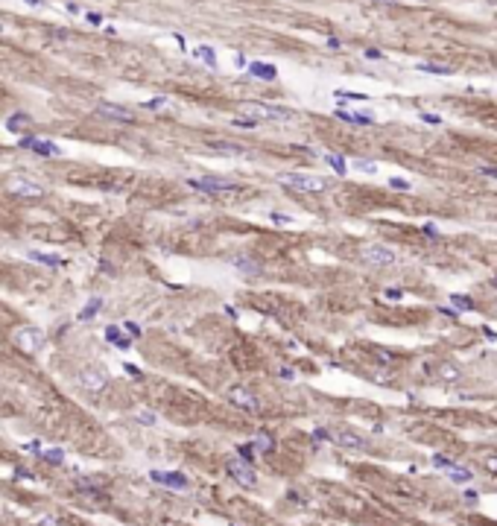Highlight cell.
<instances>
[{
  "label": "cell",
  "instance_id": "3957f363",
  "mask_svg": "<svg viewBox=\"0 0 497 526\" xmlns=\"http://www.w3.org/2000/svg\"><path fill=\"white\" fill-rule=\"evenodd\" d=\"M360 257L368 266H392L395 263V252L389 245H380V243H366L360 249Z\"/></svg>",
  "mask_w": 497,
  "mask_h": 526
},
{
  "label": "cell",
  "instance_id": "7402d4cb",
  "mask_svg": "<svg viewBox=\"0 0 497 526\" xmlns=\"http://www.w3.org/2000/svg\"><path fill=\"white\" fill-rule=\"evenodd\" d=\"M336 117H343L348 123H357V126H371V114H348V111H336Z\"/></svg>",
  "mask_w": 497,
  "mask_h": 526
},
{
  "label": "cell",
  "instance_id": "44dd1931",
  "mask_svg": "<svg viewBox=\"0 0 497 526\" xmlns=\"http://www.w3.org/2000/svg\"><path fill=\"white\" fill-rule=\"evenodd\" d=\"M325 161L333 167V173H336V175H345V173H348V164H345L343 155H333V152H328V155H325Z\"/></svg>",
  "mask_w": 497,
  "mask_h": 526
},
{
  "label": "cell",
  "instance_id": "d590c367",
  "mask_svg": "<svg viewBox=\"0 0 497 526\" xmlns=\"http://www.w3.org/2000/svg\"><path fill=\"white\" fill-rule=\"evenodd\" d=\"M485 471L497 474V456H485Z\"/></svg>",
  "mask_w": 497,
  "mask_h": 526
},
{
  "label": "cell",
  "instance_id": "ffe728a7",
  "mask_svg": "<svg viewBox=\"0 0 497 526\" xmlns=\"http://www.w3.org/2000/svg\"><path fill=\"white\" fill-rule=\"evenodd\" d=\"M193 56L202 58L208 68H216V53H213V47H205V44H202V47H196V50H193Z\"/></svg>",
  "mask_w": 497,
  "mask_h": 526
},
{
  "label": "cell",
  "instance_id": "f546056e",
  "mask_svg": "<svg viewBox=\"0 0 497 526\" xmlns=\"http://www.w3.org/2000/svg\"><path fill=\"white\" fill-rule=\"evenodd\" d=\"M442 377H445V380H456V377H459L456 365H448V362H445V365H442Z\"/></svg>",
  "mask_w": 497,
  "mask_h": 526
},
{
  "label": "cell",
  "instance_id": "f35d334b",
  "mask_svg": "<svg viewBox=\"0 0 497 526\" xmlns=\"http://www.w3.org/2000/svg\"><path fill=\"white\" fill-rule=\"evenodd\" d=\"M258 447L269 450V447H272V439H269V436H261V439H258Z\"/></svg>",
  "mask_w": 497,
  "mask_h": 526
},
{
  "label": "cell",
  "instance_id": "e575fe53",
  "mask_svg": "<svg viewBox=\"0 0 497 526\" xmlns=\"http://www.w3.org/2000/svg\"><path fill=\"white\" fill-rule=\"evenodd\" d=\"M421 120H424L427 126H439V123H442V117H439V114H421Z\"/></svg>",
  "mask_w": 497,
  "mask_h": 526
},
{
  "label": "cell",
  "instance_id": "6da1fadb",
  "mask_svg": "<svg viewBox=\"0 0 497 526\" xmlns=\"http://www.w3.org/2000/svg\"><path fill=\"white\" fill-rule=\"evenodd\" d=\"M278 181L293 190H301V193H325L328 190V181L319 178V175H304V173H281Z\"/></svg>",
  "mask_w": 497,
  "mask_h": 526
},
{
  "label": "cell",
  "instance_id": "8992f818",
  "mask_svg": "<svg viewBox=\"0 0 497 526\" xmlns=\"http://www.w3.org/2000/svg\"><path fill=\"white\" fill-rule=\"evenodd\" d=\"M333 442L343 444L345 450H366V447H368L366 436H360V432L351 430V427H339V430L333 432Z\"/></svg>",
  "mask_w": 497,
  "mask_h": 526
},
{
  "label": "cell",
  "instance_id": "ab89813d",
  "mask_svg": "<svg viewBox=\"0 0 497 526\" xmlns=\"http://www.w3.org/2000/svg\"><path fill=\"white\" fill-rule=\"evenodd\" d=\"M26 450H29V453H36V456H41V453H44V450H41V444H38V442H29V444H26Z\"/></svg>",
  "mask_w": 497,
  "mask_h": 526
},
{
  "label": "cell",
  "instance_id": "8fae6325",
  "mask_svg": "<svg viewBox=\"0 0 497 526\" xmlns=\"http://www.w3.org/2000/svg\"><path fill=\"white\" fill-rule=\"evenodd\" d=\"M228 474H231L240 485H255V474H252V468H248L246 462H240V459H231V462H228Z\"/></svg>",
  "mask_w": 497,
  "mask_h": 526
},
{
  "label": "cell",
  "instance_id": "8d00e7d4",
  "mask_svg": "<svg viewBox=\"0 0 497 526\" xmlns=\"http://www.w3.org/2000/svg\"><path fill=\"white\" fill-rule=\"evenodd\" d=\"M38 526H61V520H59V517H50V514H47V517H41V523H38Z\"/></svg>",
  "mask_w": 497,
  "mask_h": 526
},
{
  "label": "cell",
  "instance_id": "d6a6232c",
  "mask_svg": "<svg viewBox=\"0 0 497 526\" xmlns=\"http://www.w3.org/2000/svg\"><path fill=\"white\" fill-rule=\"evenodd\" d=\"M366 58H371V61H375V58H378V61H383V58H386V53H383V50H375V47H368V50H366Z\"/></svg>",
  "mask_w": 497,
  "mask_h": 526
},
{
  "label": "cell",
  "instance_id": "277c9868",
  "mask_svg": "<svg viewBox=\"0 0 497 526\" xmlns=\"http://www.w3.org/2000/svg\"><path fill=\"white\" fill-rule=\"evenodd\" d=\"M188 184L193 190H202V193H228V190H237L234 178H216V175H205V178H188Z\"/></svg>",
  "mask_w": 497,
  "mask_h": 526
},
{
  "label": "cell",
  "instance_id": "83f0119b",
  "mask_svg": "<svg viewBox=\"0 0 497 526\" xmlns=\"http://www.w3.org/2000/svg\"><path fill=\"white\" fill-rule=\"evenodd\" d=\"M231 123H234V126H240V129H255L258 126V120H252V117H234V120H231Z\"/></svg>",
  "mask_w": 497,
  "mask_h": 526
},
{
  "label": "cell",
  "instance_id": "d4e9b609",
  "mask_svg": "<svg viewBox=\"0 0 497 526\" xmlns=\"http://www.w3.org/2000/svg\"><path fill=\"white\" fill-rule=\"evenodd\" d=\"M100 307H103V301H100V298H91V301H88V307H85L82 313H79V319H94L97 313H100Z\"/></svg>",
  "mask_w": 497,
  "mask_h": 526
},
{
  "label": "cell",
  "instance_id": "30bf717a",
  "mask_svg": "<svg viewBox=\"0 0 497 526\" xmlns=\"http://www.w3.org/2000/svg\"><path fill=\"white\" fill-rule=\"evenodd\" d=\"M97 114L108 117V120H117V123H132V111H129V108L114 105V103H100V105H97Z\"/></svg>",
  "mask_w": 497,
  "mask_h": 526
},
{
  "label": "cell",
  "instance_id": "5bb4252c",
  "mask_svg": "<svg viewBox=\"0 0 497 526\" xmlns=\"http://www.w3.org/2000/svg\"><path fill=\"white\" fill-rule=\"evenodd\" d=\"M152 479L155 482H164L170 488H184L188 485V479L181 477V474H167V471H152Z\"/></svg>",
  "mask_w": 497,
  "mask_h": 526
},
{
  "label": "cell",
  "instance_id": "1f68e13d",
  "mask_svg": "<svg viewBox=\"0 0 497 526\" xmlns=\"http://www.w3.org/2000/svg\"><path fill=\"white\" fill-rule=\"evenodd\" d=\"M389 184L395 187V190H410V187H413L407 178H398V175H395V178H389Z\"/></svg>",
  "mask_w": 497,
  "mask_h": 526
},
{
  "label": "cell",
  "instance_id": "bcb514c9",
  "mask_svg": "<svg viewBox=\"0 0 497 526\" xmlns=\"http://www.w3.org/2000/svg\"><path fill=\"white\" fill-rule=\"evenodd\" d=\"M234 65H237V68H248V65H246V58L240 56V53H237V56H234Z\"/></svg>",
  "mask_w": 497,
  "mask_h": 526
},
{
  "label": "cell",
  "instance_id": "ba28073f",
  "mask_svg": "<svg viewBox=\"0 0 497 526\" xmlns=\"http://www.w3.org/2000/svg\"><path fill=\"white\" fill-rule=\"evenodd\" d=\"M228 400H231L234 407L246 409V412H255V409H258V397L252 395L248 389H243V386H231V389H228Z\"/></svg>",
  "mask_w": 497,
  "mask_h": 526
},
{
  "label": "cell",
  "instance_id": "f1b7e54d",
  "mask_svg": "<svg viewBox=\"0 0 497 526\" xmlns=\"http://www.w3.org/2000/svg\"><path fill=\"white\" fill-rule=\"evenodd\" d=\"M164 105H167V97H155V100H149V103H143V108L158 111V108H164Z\"/></svg>",
  "mask_w": 497,
  "mask_h": 526
},
{
  "label": "cell",
  "instance_id": "4fadbf2b",
  "mask_svg": "<svg viewBox=\"0 0 497 526\" xmlns=\"http://www.w3.org/2000/svg\"><path fill=\"white\" fill-rule=\"evenodd\" d=\"M208 149L216 152V155H228V158L246 155V149H243V146H237V143H225V140H211V143H208Z\"/></svg>",
  "mask_w": 497,
  "mask_h": 526
},
{
  "label": "cell",
  "instance_id": "f6af8a7d",
  "mask_svg": "<svg viewBox=\"0 0 497 526\" xmlns=\"http://www.w3.org/2000/svg\"><path fill=\"white\" fill-rule=\"evenodd\" d=\"M386 298H403V290H386Z\"/></svg>",
  "mask_w": 497,
  "mask_h": 526
},
{
  "label": "cell",
  "instance_id": "cb8c5ba5",
  "mask_svg": "<svg viewBox=\"0 0 497 526\" xmlns=\"http://www.w3.org/2000/svg\"><path fill=\"white\" fill-rule=\"evenodd\" d=\"M234 269H240V272H246V275H255V272H258V269H261V266H255V263L248 260V257H234Z\"/></svg>",
  "mask_w": 497,
  "mask_h": 526
},
{
  "label": "cell",
  "instance_id": "9a60e30c",
  "mask_svg": "<svg viewBox=\"0 0 497 526\" xmlns=\"http://www.w3.org/2000/svg\"><path fill=\"white\" fill-rule=\"evenodd\" d=\"M29 260H38V263H44V266H50V269H56V266H61V263H65L59 255H47V252H38V249H33V252H29Z\"/></svg>",
  "mask_w": 497,
  "mask_h": 526
},
{
  "label": "cell",
  "instance_id": "ee69618b",
  "mask_svg": "<svg viewBox=\"0 0 497 526\" xmlns=\"http://www.w3.org/2000/svg\"><path fill=\"white\" fill-rule=\"evenodd\" d=\"M354 167H360V170H366V173H371V170H375V164H368V161H354Z\"/></svg>",
  "mask_w": 497,
  "mask_h": 526
},
{
  "label": "cell",
  "instance_id": "52a82bcc",
  "mask_svg": "<svg viewBox=\"0 0 497 526\" xmlns=\"http://www.w3.org/2000/svg\"><path fill=\"white\" fill-rule=\"evenodd\" d=\"M79 383H82L88 392H103V389L108 386V374L103 372V368H97V365H88V368L79 372Z\"/></svg>",
  "mask_w": 497,
  "mask_h": 526
},
{
  "label": "cell",
  "instance_id": "836d02e7",
  "mask_svg": "<svg viewBox=\"0 0 497 526\" xmlns=\"http://www.w3.org/2000/svg\"><path fill=\"white\" fill-rule=\"evenodd\" d=\"M138 421H141V424H155V415L146 412V409H141V412H138Z\"/></svg>",
  "mask_w": 497,
  "mask_h": 526
},
{
  "label": "cell",
  "instance_id": "484cf974",
  "mask_svg": "<svg viewBox=\"0 0 497 526\" xmlns=\"http://www.w3.org/2000/svg\"><path fill=\"white\" fill-rule=\"evenodd\" d=\"M44 459H47V462H53V465H61V462H65V453H61L59 447H50V450H44Z\"/></svg>",
  "mask_w": 497,
  "mask_h": 526
},
{
  "label": "cell",
  "instance_id": "60d3db41",
  "mask_svg": "<svg viewBox=\"0 0 497 526\" xmlns=\"http://www.w3.org/2000/svg\"><path fill=\"white\" fill-rule=\"evenodd\" d=\"M33 140H36V138H26V135H24V138L18 140V146H21V149H33Z\"/></svg>",
  "mask_w": 497,
  "mask_h": 526
},
{
  "label": "cell",
  "instance_id": "74e56055",
  "mask_svg": "<svg viewBox=\"0 0 497 526\" xmlns=\"http://www.w3.org/2000/svg\"><path fill=\"white\" fill-rule=\"evenodd\" d=\"M126 330H129V336H141V327L135 325V322H126Z\"/></svg>",
  "mask_w": 497,
  "mask_h": 526
},
{
  "label": "cell",
  "instance_id": "b9f144b4",
  "mask_svg": "<svg viewBox=\"0 0 497 526\" xmlns=\"http://www.w3.org/2000/svg\"><path fill=\"white\" fill-rule=\"evenodd\" d=\"M480 173L488 175V178H497V167H480Z\"/></svg>",
  "mask_w": 497,
  "mask_h": 526
},
{
  "label": "cell",
  "instance_id": "603a6c76",
  "mask_svg": "<svg viewBox=\"0 0 497 526\" xmlns=\"http://www.w3.org/2000/svg\"><path fill=\"white\" fill-rule=\"evenodd\" d=\"M448 477L453 479V482H468V479H471V471H468V468H453V465H448Z\"/></svg>",
  "mask_w": 497,
  "mask_h": 526
},
{
  "label": "cell",
  "instance_id": "7dc6e473",
  "mask_svg": "<svg viewBox=\"0 0 497 526\" xmlns=\"http://www.w3.org/2000/svg\"><path fill=\"white\" fill-rule=\"evenodd\" d=\"M281 377H284V380H293V368H281Z\"/></svg>",
  "mask_w": 497,
  "mask_h": 526
},
{
  "label": "cell",
  "instance_id": "7c38bea8",
  "mask_svg": "<svg viewBox=\"0 0 497 526\" xmlns=\"http://www.w3.org/2000/svg\"><path fill=\"white\" fill-rule=\"evenodd\" d=\"M248 73L258 76V79H263V82H272L275 76H278V68L269 65V61H248Z\"/></svg>",
  "mask_w": 497,
  "mask_h": 526
},
{
  "label": "cell",
  "instance_id": "2e32d148",
  "mask_svg": "<svg viewBox=\"0 0 497 526\" xmlns=\"http://www.w3.org/2000/svg\"><path fill=\"white\" fill-rule=\"evenodd\" d=\"M29 123H33V117H29V114H12L9 120H6V129H9L12 135H21Z\"/></svg>",
  "mask_w": 497,
  "mask_h": 526
},
{
  "label": "cell",
  "instance_id": "4dcf8cb0",
  "mask_svg": "<svg viewBox=\"0 0 497 526\" xmlns=\"http://www.w3.org/2000/svg\"><path fill=\"white\" fill-rule=\"evenodd\" d=\"M336 97H339L343 103H345V100H368L366 94H351V91H336Z\"/></svg>",
  "mask_w": 497,
  "mask_h": 526
},
{
  "label": "cell",
  "instance_id": "7bdbcfd3",
  "mask_svg": "<svg viewBox=\"0 0 497 526\" xmlns=\"http://www.w3.org/2000/svg\"><path fill=\"white\" fill-rule=\"evenodd\" d=\"M88 23H94V26H100V23H103V18H100L97 12H88Z\"/></svg>",
  "mask_w": 497,
  "mask_h": 526
},
{
  "label": "cell",
  "instance_id": "5b68a950",
  "mask_svg": "<svg viewBox=\"0 0 497 526\" xmlns=\"http://www.w3.org/2000/svg\"><path fill=\"white\" fill-rule=\"evenodd\" d=\"M15 342H18V348H24L26 354H36V351L44 345V330H41V327H21V330L15 333Z\"/></svg>",
  "mask_w": 497,
  "mask_h": 526
},
{
  "label": "cell",
  "instance_id": "e0dca14e",
  "mask_svg": "<svg viewBox=\"0 0 497 526\" xmlns=\"http://www.w3.org/2000/svg\"><path fill=\"white\" fill-rule=\"evenodd\" d=\"M415 68L421 73H436V76H448L450 73V65H436V61H418Z\"/></svg>",
  "mask_w": 497,
  "mask_h": 526
},
{
  "label": "cell",
  "instance_id": "c3c4849f",
  "mask_svg": "<svg viewBox=\"0 0 497 526\" xmlns=\"http://www.w3.org/2000/svg\"><path fill=\"white\" fill-rule=\"evenodd\" d=\"M494 284H497V278H494Z\"/></svg>",
  "mask_w": 497,
  "mask_h": 526
},
{
  "label": "cell",
  "instance_id": "d6986e66",
  "mask_svg": "<svg viewBox=\"0 0 497 526\" xmlns=\"http://www.w3.org/2000/svg\"><path fill=\"white\" fill-rule=\"evenodd\" d=\"M106 339L111 342V345H117V348H129V339L120 333V327H117V325L106 327Z\"/></svg>",
  "mask_w": 497,
  "mask_h": 526
},
{
  "label": "cell",
  "instance_id": "ac0fdd59",
  "mask_svg": "<svg viewBox=\"0 0 497 526\" xmlns=\"http://www.w3.org/2000/svg\"><path fill=\"white\" fill-rule=\"evenodd\" d=\"M33 149L38 152V155H61V146H56L53 140H33Z\"/></svg>",
  "mask_w": 497,
  "mask_h": 526
},
{
  "label": "cell",
  "instance_id": "9c48e42d",
  "mask_svg": "<svg viewBox=\"0 0 497 526\" xmlns=\"http://www.w3.org/2000/svg\"><path fill=\"white\" fill-rule=\"evenodd\" d=\"M9 190L18 193V196H26V199H38L41 193H44V187H41V184L29 181V178H21V175H15L12 181H9Z\"/></svg>",
  "mask_w": 497,
  "mask_h": 526
},
{
  "label": "cell",
  "instance_id": "4316f807",
  "mask_svg": "<svg viewBox=\"0 0 497 526\" xmlns=\"http://www.w3.org/2000/svg\"><path fill=\"white\" fill-rule=\"evenodd\" d=\"M448 301L453 304V307H459V310H471V307H474V304H471V298H468V295H450Z\"/></svg>",
  "mask_w": 497,
  "mask_h": 526
},
{
  "label": "cell",
  "instance_id": "7a4b0ae2",
  "mask_svg": "<svg viewBox=\"0 0 497 526\" xmlns=\"http://www.w3.org/2000/svg\"><path fill=\"white\" fill-rule=\"evenodd\" d=\"M243 117H252V120H293L296 111H290L284 105H263V103H246L243 108Z\"/></svg>",
  "mask_w": 497,
  "mask_h": 526
},
{
  "label": "cell",
  "instance_id": "681fc988",
  "mask_svg": "<svg viewBox=\"0 0 497 526\" xmlns=\"http://www.w3.org/2000/svg\"><path fill=\"white\" fill-rule=\"evenodd\" d=\"M0 29H3V26H0Z\"/></svg>",
  "mask_w": 497,
  "mask_h": 526
}]
</instances>
